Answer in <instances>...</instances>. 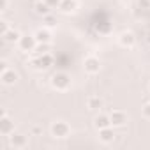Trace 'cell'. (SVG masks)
<instances>
[{
    "label": "cell",
    "instance_id": "6da1fadb",
    "mask_svg": "<svg viewBox=\"0 0 150 150\" xmlns=\"http://www.w3.org/2000/svg\"><path fill=\"white\" fill-rule=\"evenodd\" d=\"M50 83H51V88H53V90H57V92H65V90L71 88L72 78H71V74L60 71V72H55L53 76H51Z\"/></svg>",
    "mask_w": 150,
    "mask_h": 150
},
{
    "label": "cell",
    "instance_id": "7a4b0ae2",
    "mask_svg": "<svg viewBox=\"0 0 150 150\" xmlns=\"http://www.w3.org/2000/svg\"><path fill=\"white\" fill-rule=\"evenodd\" d=\"M50 132H51V136L57 138V139H65V138L71 136V125H69L65 120H55V122H51V125H50Z\"/></svg>",
    "mask_w": 150,
    "mask_h": 150
},
{
    "label": "cell",
    "instance_id": "3957f363",
    "mask_svg": "<svg viewBox=\"0 0 150 150\" xmlns=\"http://www.w3.org/2000/svg\"><path fill=\"white\" fill-rule=\"evenodd\" d=\"M55 64V58L51 53H44V55H37L32 58V65L37 69V71H48L51 65Z\"/></svg>",
    "mask_w": 150,
    "mask_h": 150
},
{
    "label": "cell",
    "instance_id": "277c9868",
    "mask_svg": "<svg viewBox=\"0 0 150 150\" xmlns=\"http://www.w3.org/2000/svg\"><path fill=\"white\" fill-rule=\"evenodd\" d=\"M83 71L87 74H99L101 71V60L96 55H88L83 58Z\"/></svg>",
    "mask_w": 150,
    "mask_h": 150
},
{
    "label": "cell",
    "instance_id": "5b68a950",
    "mask_svg": "<svg viewBox=\"0 0 150 150\" xmlns=\"http://www.w3.org/2000/svg\"><path fill=\"white\" fill-rule=\"evenodd\" d=\"M37 44H39V42H37L35 35H28V34H27V35H21V39L18 41V50L23 51V53H32Z\"/></svg>",
    "mask_w": 150,
    "mask_h": 150
},
{
    "label": "cell",
    "instance_id": "8992f818",
    "mask_svg": "<svg viewBox=\"0 0 150 150\" xmlns=\"http://www.w3.org/2000/svg\"><path fill=\"white\" fill-rule=\"evenodd\" d=\"M14 132V122L7 117L6 111L0 113V134L2 136H9Z\"/></svg>",
    "mask_w": 150,
    "mask_h": 150
},
{
    "label": "cell",
    "instance_id": "52a82bcc",
    "mask_svg": "<svg viewBox=\"0 0 150 150\" xmlns=\"http://www.w3.org/2000/svg\"><path fill=\"white\" fill-rule=\"evenodd\" d=\"M18 72L14 71V69H11V67H7V69H4V71H0V81H2L6 87H13L16 81H18Z\"/></svg>",
    "mask_w": 150,
    "mask_h": 150
},
{
    "label": "cell",
    "instance_id": "ba28073f",
    "mask_svg": "<svg viewBox=\"0 0 150 150\" xmlns=\"http://www.w3.org/2000/svg\"><path fill=\"white\" fill-rule=\"evenodd\" d=\"M9 138V145L13 146V148H16V150H20V148H25L27 145H28V139H27V136L25 134H21V132H13V134H9L7 136Z\"/></svg>",
    "mask_w": 150,
    "mask_h": 150
},
{
    "label": "cell",
    "instance_id": "9c48e42d",
    "mask_svg": "<svg viewBox=\"0 0 150 150\" xmlns=\"http://www.w3.org/2000/svg\"><path fill=\"white\" fill-rule=\"evenodd\" d=\"M110 120H111L113 127H124L127 124V113L122 110H113L110 113Z\"/></svg>",
    "mask_w": 150,
    "mask_h": 150
},
{
    "label": "cell",
    "instance_id": "30bf717a",
    "mask_svg": "<svg viewBox=\"0 0 150 150\" xmlns=\"http://www.w3.org/2000/svg\"><path fill=\"white\" fill-rule=\"evenodd\" d=\"M118 44L122 48H132L136 44V35L131 32V30H124L120 35H118Z\"/></svg>",
    "mask_w": 150,
    "mask_h": 150
},
{
    "label": "cell",
    "instance_id": "8fae6325",
    "mask_svg": "<svg viewBox=\"0 0 150 150\" xmlns=\"http://www.w3.org/2000/svg\"><path fill=\"white\" fill-rule=\"evenodd\" d=\"M115 131H113V125H110V127H104V129H99V141L101 143H104V145H110V143H113L115 141Z\"/></svg>",
    "mask_w": 150,
    "mask_h": 150
},
{
    "label": "cell",
    "instance_id": "7c38bea8",
    "mask_svg": "<svg viewBox=\"0 0 150 150\" xmlns=\"http://www.w3.org/2000/svg\"><path fill=\"white\" fill-rule=\"evenodd\" d=\"M76 9H78V0H60V6H58L60 13L72 14V13H76Z\"/></svg>",
    "mask_w": 150,
    "mask_h": 150
},
{
    "label": "cell",
    "instance_id": "4fadbf2b",
    "mask_svg": "<svg viewBox=\"0 0 150 150\" xmlns=\"http://www.w3.org/2000/svg\"><path fill=\"white\" fill-rule=\"evenodd\" d=\"M103 106H104V101H103L99 96H90V97L87 99V108H88L90 111H101Z\"/></svg>",
    "mask_w": 150,
    "mask_h": 150
},
{
    "label": "cell",
    "instance_id": "5bb4252c",
    "mask_svg": "<svg viewBox=\"0 0 150 150\" xmlns=\"http://www.w3.org/2000/svg\"><path fill=\"white\" fill-rule=\"evenodd\" d=\"M2 37H4V41H6V42H9V44H14V42L18 44V41L21 39V34H20V30H16V28H13V27H11V28H9Z\"/></svg>",
    "mask_w": 150,
    "mask_h": 150
},
{
    "label": "cell",
    "instance_id": "9a60e30c",
    "mask_svg": "<svg viewBox=\"0 0 150 150\" xmlns=\"http://www.w3.org/2000/svg\"><path fill=\"white\" fill-rule=\"evenodd\" d=\"M35 39H37V42H51V32H50V28L48 27H42V28H39V30H35Z\"/></svg>",
    "mask_w": 150,
    "mask_h": 150
},
{
    "label": "cell",
    "instance_id": "2e32d148",
    "mask_svg": "<svg viewBox=\"0 0 150 150\" xmlns=\"http://www.w3.org/2000/svg\"><path fill=\"white\" fill-rule=\"evenodd\" d=\"M94 125L96 129H104V127H110L111 125V120H110V115H104V113H99L96 118H94Z\"/></svg>",
    "mask_w": 150,
    "mask_h": 150
},
{
    "label": "cell",
    "instance_id": "e0dca14e",
    "mask_svg": "<svg viewBox=\"0 0 150 150\" xmlns=\"http://www.w3.org/2000/svg\"><path fill=\"white\" fill-rule=\"evenodd\" d=\"M34 11H35V14H39V16H46V14L51 13V7L44 2V0H39V2H35V6H34Z\"/></svg>",
    "mask_w": 150,
    "mask_h": 150
},
{
    "label": "cell",
    "instance_id": "ac0fdd59",
    "mask_svg": "<svg viewBox=\"0 0 150 150\" xmlns=\"http://www.w3.org/2000/svg\"><path fill=\"white\" fill-rule=\"evenodd\" d=\"M44 53H50V42H39V44L35 46V50L32 51L34 57H37V55H44Z\"/></svg>",
    "mask_w": 150,
    "mask_h": 150
},
{
    "label": "cell",
    "instance_id": "d6986e66",
    "mask_svg": "<svg viewBox=\"0 0 150 150\" xmlns=\"http://www.w3.org/2000/svg\"><path fill=\"white\" fill-rule=\"evenodd\" d=\"M42 21H44V25L48 27V28H51V27H55L57 25V18L50 13V14H46V16H42Z\"/></svg>",
    "mask_w": 150,
    "mask_h": 150
},
{
    "label": "cell",
    "instance_id": "ffe728a7",
    "mask_svg": "<svg viewBox=\"0 0 150 150\" xmlns=\"http://www.w3.org/2000/svg\"><path fill=\"white\" fill-rule=\"evenodd\" d=\"M141 113H143V117H145V118H148V120H150V101L143 104V108H141Z\"/></svg>",
    "mask_w": 150,
    "mask_h": 150
},
{
    "label": "cell",
    "instance_id": "44dd1931",
    "mask_svg": "<svg viewBox=\"0 0 150 150\" xmlns=\"http://www.w3.org/2000/svg\"><path fill=\"white\" fill-rule=\"evenodd\" d=\"M138 7L143 9V11L150 9V0H138Z\"/></svg>",
    "mask_w": 150,
    "mask_h": 150
},
{
    "label": "cell",
    "instance_id": "7402d4cb",
    "mask_svg": "<svg viewBox=\"0 0 150 150\" xmlns=\"http://www.w3.org/2000/svg\"><path fill=\"white\" fill-rule=\"evenodd\" d=\"M9 28H11V27L7 25V21H6V20H2V21H0V34H2V35H4V34L9 30Z\"/></svg>",
    "mask_w": 150,
    "mask_h": 150
},
{
    "label": "cell",
    "instance_id": "603a6c76",
    "mask_svg": "<svg viewBox=\"0 0 150 150\" xmlns=\"http://www.w3.org/2000/svg\"><path fill=\"white\" fill-rule=\"evenodd\" d=\"M30 134H32V136H41V134H42V129H41L39 125H34V127L30 129Z\"/></svg>",
    "mask_w": 150,
    "mask_h": 150
},
{
    "label": "cell",
    "instance_id": "cb8c5ba5",
    "mask_svg": "<svg viewBox=\"0 0 150 150\" xmlns=\"http://www.w3.org/2000/svg\"><path fill=\"white\" fill-rule=\"evenodd\" d=\"M44 2H46L51 9H55V7L58 9V6H60V0H44Z\"/></svg>",
    "mask_w": 150,
    "mask_h": 150
},
{
    "label": "cell",
    "instance_id": "d4e9b609",
    "mask_svg": "<svg viewBox=\"0 0 150 150\" xmlns=\"http://www.w3.org/2000/svg\"><path fill=\"white\" fill-rule=\"evenodd\" d=\"M7 6H9V0H0V11H7Z\"/></svg>",
    "mask_w": 150,
    "mask_h": 150
},
{
    "label": "cell",
    "instance_id": "484cf974",
    "mask_svg": "<svg viewBox=\"0 0 150 150\" xmlns=\"http://www.w3.org/2000/svg\"><path fill=\"white\" fill-rule=\"evenodd\" d=\"M0 69H2V71H4V69H7V62H6V60L0 62Z\"/></svg>",
    "mask_w": 150,
    "mask_h": 150
},
{
    "label": "cell",
    "instance_id": "4316f807",
    "mask_svg": "<svg viewBox=\"0 0 150 150\" xmlns=\"http://www.w3.org/2000/svg\"><path fill=\"white\" fill-rule=\"evenodd\" d=\"M146 42L150 44V32H148V35H146Z\"/></svg>",
    "mask_w": 150,
    "mask_h": 150
},
{
    "label": "cell",
    "instance_id": "83f0119b",
    "mask_svg": "<svg viewBox=\"0 0 150 150\" xmlns=\"http://www.w3.org/2000/svg\"><path fill=\"white\" fill-rule=\"evenodd\" d=\"M148 90H150V85H148Z\"/></svg>",
    "mask_w": 150,
    "mask_h": 150
}]
</instances>
